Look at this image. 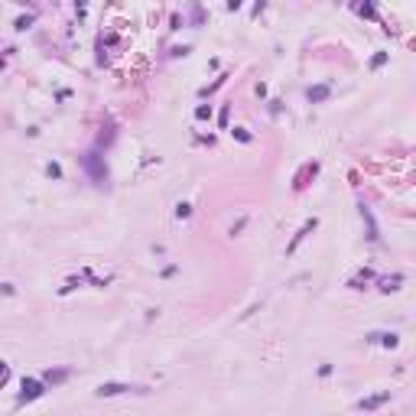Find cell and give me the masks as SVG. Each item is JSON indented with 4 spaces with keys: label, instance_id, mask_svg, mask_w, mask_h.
Returning <instances> with one entry per match:
<instances>
[{
    "label": "cell",
    "instance_id": "6da1fadb",
    "mask_svg": "<svg viewBox=\"0 0 416 416\" xmlns=\"http://www.w3.org/2000/svg\"><path fill=\"white\" fill-rule=\"evenodd\" d=\"M39 393H42V387L36 384V380H23V397H26V400H36Z\"/></svg>",
    "mask_w": 416,
    "mask_h": 416
},
{
    "label": "cell",
    "instance_id": "7a4b0ae2",
    "mask_svg": "<svg viewBox=\"0 0 416 416\" xmlns=\"http://www.w3.org/2000/svg\"><path fill=\"white\" fill-rule=\"evenodd\" d=\"M124 390H130V387H124V384H101L98 387L101 397H114V393H124Z\"/></svg>",
    "mask_w": 416,
    "mask_h": 416
},
{
    "label": "cell",
    "instance_id": "3957f363",
    "mask_svg": "<svg viewBox=\"0 0 416 416\" xmlns=\"http://www.w3.org/2000/svg\"><path fill=\"white\" fill-rule=\"evenodd\" d=\"M387 400H390V393H377V397H371V400H361V407L364 410H374V407H380V403H387Z\"/></svg>",
    "mask_w": 416,
    "mask_h": 416
},
{
    "label": "cell",
    "instance_id": "277c9868",
    "mask_svg": "<svg viewBox=\"0 0 416 416\" xmlns=\"http://www.w3.org/2000/svg\"><path fill=\"white\" fill-rule=\"evenodd\" d=\"M325 94H329V88H325V85H319V88H312V91H309V98H312V101H322Z\"/></svg>",
    "mask_w": 416,
    "mask_h": 416
},
{
    "label": "cell",
    "instance_id": "5b68a950",
    "mask_svg": "<svg viewBox=\"0 0 416 416\" xmlns=\"http://www.w3.org/2000/svg\"><path fill=\"white\" fill-rule=\"evenodd\" d=\"M0 380H7V364H0Z\"/></svg>",
    "mask_w": 416,
    "mask_h": 416
}]
</instances>
